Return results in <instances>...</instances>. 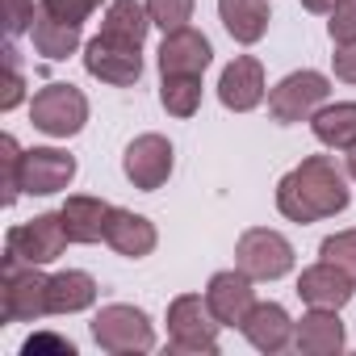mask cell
Instances as JSON below:
<instances>
[{"instance_id": "obj_1", "label": "cell", "mask_w": 356, "mask_h": 356, "mask_svg": "<svg viewBox=\"0 0 356 356\" xmlns=\"http://www.w3.org/2000/svg\"><path fill=\"white\" fill-rule=\"evenodd\" d=\"M348 202H352L348 176L335 168L331 155H306L298 168H289L277 181V210L289 222H302V227L343 214Z\"/></svg>"}, {"instance_id": "obj_2", "label": "cell", "mask_w": 356, "mask_h": 356, "mask_svg": "<svg viewBox=\"0 0 356 356\" xmlns=\"http://www.w3.org/2000/svg\"><path fill=\"white\" fill-rule=\"evenodd\" d=\"M47 285H51V277L42 273V264H22V260L5 256V264H0V314H5V323L47 318L51 314Z\"/></svg>"}, {"instance_id": "obj_3", "label": "cell", "mask_w": 356, "mask_h": 356, "mask_svg": "<svg viewBox=\"0 0 356 356\" xmlns=\"http://www.w3.org/2000/svg\"><path fill=\"white\" fill-rule=\"evenodd\" d=\"M92 339H97V348H105L113 356H143V352L155 348V323L147 318V310L113 302V306L97 310Z\"/></svg>"}, {"instance_id": "obj_4", "label": "cell", "mask_w": 356, "mask_h": 356, "mask_svg": "<svg viewBox=\"0 0 356 356\" xmlns=\"http://www.w3.org/2000/svg\"><path fill=\"white\" fill-rule=\"evenodd\" d=\"M222 323L202 293H181L168 302V339L176 352H218Z\"/></svg>"}, {"instance_id": "obj_5", "label": "cell", "mask_w": 356, "mask_h": 356, "mask_svg": "<svg viewBox=\"0 0 356 356\" xmlns=\"http://www.w3.org/2000/svg\"><path fill=\"white\" fill-rule=\"evenodd\" d=\"M327 101H331V80L314 67H302V72H289L268 92V113H273V122L293 126V122H310Z\"/></svg>"}, {"instance_id": "obj_6", "label": "cell", "mask_w": 356, "mask_h": 356, "mask_svg": "<svg viewBox=\"0 0 356 356\" xmlns=\"http://www.w3.org/2000/svg\"><path fill=\"white\" fill-rule=\"evenodd\" d=\"M30 122L51 138H76L88 122V97L76 84H47L30 101Z\"/></svg>"}, {"instance_id": "obj_7", "label": "cell", "mask_w": 356, "mask_h": 356, "mask_svg": "<svg viewBox=\"0 0 356 356\" xmlns=\"http://www.w3.org/2000/svg\"><path fill=\"white\" fill-rule=\"evenodd\" d=\"M293 243L273 231V227H252L239 235L235 243V264L252 277V281H281L293 273Z\"/></svg>"}, {"instance_id": "obj_8", "label": "cell", "mask_w": 356, "mask_h": 356, "mask_svg": "<svg viewBox=\"0 0 356 356\" xmlns=\"http://www.w3.org/2000/svg\"><path fill=\"white\" fill-rule=\"evenodd\" d=\"M72 235L63 227V214H38L30 222H17L5 239V256L22 260V264H55L63 252H67Z\"/></svg>"}, {"instance_id": "obj_9", "label": "cell", "mask_w": 356, "mask_h": 356, "mask_svg": "<svg viewBox=\"0 0 356 356\" xmlns=\"http://www.w3.org/2000/svg\"><path fill=\"white\" fill-rule=\"evenodd\" d=\"M84 72L92 80H101V84L130 88L143 76V47H130V42H118L109 34H97V38L84 42Z\"/></svg>"}, {"instance_id": "obj_10", "label": "cell", "mask_w": 356, "mask_h": 356, "mask_svg": "<svg viewBox=\"0 0 356 356\" xmlns=\"http://www.w3.org/2000/svg\"><path fill=\"white\" fill-rule=\"evenodd\" d=\"M72 181H76V155H67L59 147L22 151V163H17V189L22 193L51 197V193H63Z\"/></svg>"}, {"instance_id": "obj_11", "label": "cell", "mask_w": 356, "mask_h": 356, "mask_svg": "<svg viewBox=\"0 0 356 356\" xmlns=\"http://www.w3.org/2000/svg\"><path fill=\"white\" fill-rule=\"evenodd\" d=\"M172 168H176V151H172V143L163 138V134H138L130 147H126V155H122V172H126V181L134 185V189H143V193H155V189H163L168 185V176H172Z\"/></svg>"}, {"instance_id": "obj_12", "label": "cell", "mask_w": 356, "mask_h": 356, "mask_svg": "<svg viewBox=\"0 0 356 356\" xmlns=\"http://www.w3.org/2000/svg\"><path fill=\"white\" fill-rule=\"evenodd\" d=\"M268 84H264V67L256 55H235L222 76H218V101L231 113H252L256 105H264Z\"/></svg>"}, {"instance_id": "obj_13", "label": "cell", "mask_w": 356, "mask_h": 356, "mask_svg": "<svg viewBox=\"0 0 356 356\" xmlns=\"http://www.w3.org/2000/svg\"><path fill=\"white\" fill-rule=\"evenodd\" d=\"M214 63V47L202 30L181 26L163 34L159 42V76H206V67Z\"/></svg>"}, {"instance_id": "obj_14", "label": "cell", "mask_w": 356, "mask_h": 356, "mask_svg": "<svg viewBox=\"0 0 356 356\" xmlns=\"http://www.w3.org/2000/svg\"><path fill=\"white\" fill-rule=\"evenodd\" d=\"M206 302H210V310H214V318H218L222 327H239L243 314L256 306V281H252L239 264H235V268H222V273L210 277Z\"/></svg>"}, {"instance_id": "obj_15", "label": "cell", "mask_w": 356, "mask_h": 356, "mask_svg": "<svg viewBox=\"0 0 356 356\" xmlns=\"http://www.w3.org/2000/svg\"><path fill=\"white\" fill-rule=\"evenodd\" d=\"M352 293H356V281H352L339 264H331V260H318V264L302 268V277H298V298H302L306 306L343 310V306L352 302Z\"/></svg>"}, {"instance_id": "obj_16", "label": "cell", "mask_w": 356, "mask_h": 356, "mask_svg": "<svg viewBox=\"0 0 356 356\" xmlns=\"http://www.w3.org/2000/svg\"><path fill=\"white\" fill-rule=\"evenodd\" d=\"M239 331H243V339H248L256 352H264V356L285 352V348L293 343V318H289V310H285L281 302H256V306L243 314Z\"/></svg>"}, {"instance_id": "obj_17", "label": "cell", "mask_w": 356, "mask_h": 356, "mask_svg": "<svg viewBox=\"0 0 356 356\" xmlns=\"http://www.w3.org/2000/svg\"><path fill=\"white\" fill-rule=\"evenodd\" d=\"M343 343H348V331H343L339 310L310 306L293 323V348L306 352V356H335V352H343Z\"/></svg>"}, {"instance_id": "obj_18", "label": "cell", "mask_w": 356, "mask_h": 356, "mask_svg": "<svg viewBox=\"0 0 356 356\" xmlns=\"http://www.w3.org/2000/svg\"><path fill=\"white\" fill-rule=\"evenodd\" d=\"M105 243H109L118 256H126V260H143V256L155 252L159 231H155V222H151L147 214H134V210L113 206V210H109V222H105Z\"/></svg>"}, {"instance_id": "obj_19", "label": "cell", "mask_w": 356, "mask_h": 356, "mask_svg": "<svg viewBox=\"0 0 356 356\" xmlns=\"http://www.w3.org/2000/svg\"><path fill=\"white\" fill-rule=\"evenodd\" d=\"M30 38H34V51H38L42 59H55V63H59V59H67V55L80 51L84 26H80V22H67V17H55L51 9L38 5L34 26H30Z\"/></svg>"}, {"instance_id": "obj_20", "label": "cell", "mask_w": 356, "mask_h": 356, "mask_svg": "<svg viewBox=\"0 0 356 356\" xmlns=\"http://www.w3.org/2000/svg\"><path fill=\"white\" fill-rule=\"evenodd\" d=\"M109 202L101 197H88V193H76L59 206L63 214V227L72 235V243H105V222H109Z\"/></svg>"}, {"instance_id": "obj_21", "label": "cell", "mask_w": 356, "mask_h": 356, "mask_svg": "<svg viewBox=\"0 0 356 356\" xmlns=\"http://www.w3.org/2000/svg\"><path fill=\"white\" fill-rule=\"evenodd\" d=\"M218 17L227 26V34L243 47H256L268 34V0H218Z\"/></svg>"}, {"instance_id": "obj_22", "label": "cell", "mask_w": 356, "mask_h": 356, "mask_svg": "<svg viewBox=\"0 0 356 356\" xmlns=\"http://www.w3.org/2000/svg\"><path fill=\"white\" fill-rule=\"evenodd\" d=\"M97 302V281L84 268H63L47 285V306L51 314H80Z\"/></svg>"}, {"instance_id": "obj_23", "label": "cell", "mask_w": 356, "mask_h": 356, "mask_svg": "<svg viewBox=\"0 0 356 356\" xmlns=\"http://www.w3.org/2000/svg\"><path fill=\"white\" fill-rule=\"evenodd\" d=\"M101 34H109L118 42H130V47H143L147 34H151L147 0H109L105 17H101Z\"/></svg>"}, {"instance_id": "obj_24", "label": "cell", "mask_w": 356, "mask_h": 356, "mask_svg": "<svg viewBox=\"0 0 356 356\" xmlns=\"http://www.w3.org/2000/svg\"><path fill=\"white\" fill-rule=\"evenodd\" d=\"M310 130L323 147L331 151H348L356 147V101H327L314 118H310Z\"/></svg>"}, {"instance_id": "obj_25", "label": "cell", "mask_w": 356, "mask_h": 356, "mask_svg": "<svg viewBox=\"0 0 356 356\" xmlns=\"http://www.w3.org/2000/svg\"><path fill=\"white\" fill-rule=\"evenodd\" d=\"M159 105L172 118H193L202 109V76H163Z\"/></svg>"}, {"instance_id": "obj_26", "label": "cell", "mask_w": 356, "mask_h": 356, "mask_svg": "<svg viewBox=\"0 0 356 356\" xmlns=\"http://www.w3.org/2000/svg\"><path fill=\"white\" fill-rule=\"evenodd\" d=\"M193 5L197 0H147V13H151V26L172 34V30H181V26L193 22Z\"/></svg>"}, {"instance_id": "obj_27", "label": "cell", "mask_w": 356, "mask_h": 356, "mask_svg": "<svg viewBox=\"0 0 356 356\" xmlns=\"http://www.w3.org/2000/svg\"><path fill=\"white\" fill-rule=\"evenodd\" d=\"M318 256L331 260V264H339V268L356 281V227H352V231H335V235H327V239L318 243Z\"/></svg>"}, {"instance_id": "obj_28", "label": "cell", "mask_w": 356, "mask_h": 356, "mask_svg": "<svg viewBox=\"0 0 356 356\" xmlns=\"http://www.w3.org/2000/svg\"><path fill=\"white\" fill-rule=\"evenodd\" d=\"M327 38H331V47H348V42H356V0H339V5L331 9Z\"/></svg>"}, {"instance_id": "obj_29", "label": "cell", "mask_w": 356, "mask_h": 356, "mask_svg": "<svg viewBox=\"0 0 356 356\" xmlns=\"http://www.w3.org/2000/svg\"><path fill=\"white\" fill-rule=\"evenodd\" d=\"M0 163H5V206H13V202L22 197V189H17V163H22V143H17L13 134H5V138H0Z\"/></svg>"}, {"instance_id": "obj_30", "label": "cell", "mask_w": 356, "mask_h": 356, "mask_svg": "<svg viewBox=\"0 0 356 356\" xmlns=\"http://www.w3.org/2000/svg\"><path fill=\"white\" fill-rule=\"evenodd\" d=\"M5 67H9V80H5V97H0V109H17L22 101H26V76H22V63H17V51H13V42L5 47Z\"/></svg>"}, {"instance_id": "obj_31", "label": "cell", "mask_w": 356, "mask_h": 356, "mask_svg": "<svg viewBox=\"0 0 356 356\" xmlns=\"http://www.w3.org/2000/svg\"><path fill=\"white\" fill-rule=\"evenodd\" d=\"M34 0H5V34H9V42L17 38V34H30V26H34Z\"/></svg>"}, {"instance_id": "obj_32", "label": "cell", "mask_w": 356, "mask_h": 356, "mask_svg": "<svg viewBox=\"0 0 356 356\" xmlns=\"http://www.w3.org/2000/svg\"><path fill=\"white\" fill-rule=\"evenodd\" d=\"M42 352L76 356V343H72V339H63V335H51V331H34V335L22 343V356H42Z\"/></svg>"}, {"instance_id": "obj_33", "label": "cell", "mask_w": 356, "mask_h": 356, "mask_svg": "<svg viewBox=\"0 0 356 356\" xmlns=\"http://www.w3.org/2000/svg\"><path fill=\"white\" fill-rule=\"evenodd\" d=\"M105 5V0H42V9H51L55 17H67V22H88L97 9Z\"/></svg>"}, {"instance_id": "obj_34", "label": "cell", "mask_w": 356, "mask_h": 356, "mask_svg": "<svg viewBox=\"0 0 356 356\" xmlns=\"http://www.w3.org/2000/svg\"><path fill=\"white\" fill-rule=\"evenodd\" d=\"M331 72H335V80H343V84H356V42H348V47H335V55H331Z\"/></svg>"}, {"instance_id": "obj_35", "label": "cell", "mask_w": 356, "mask_h": 356, "mask_svg": "<svg viewBox=\"0 0 356 356\" xmlns=\"http://www.w3.org/2000/svg\"><path fill=\"white\" fill-rule=\"evenodd\" d=\"M339 5V0H302L306 13H318V17H331V9Z\"/></svg>"}, {"instance_id": "obj_36", "label": "cell", "mask_w": 356, "mask_h": 356, "mask_svg": "<svg viewBox=\"0 0 356 356\" xmlns=\"http://www.w3.org/2000/svg\"><path fill=\"white\" fill-rule=\"evenodd\" d=\"M348 176H352V185H356V147H348Z\"/></svg>"}]
</instances>
